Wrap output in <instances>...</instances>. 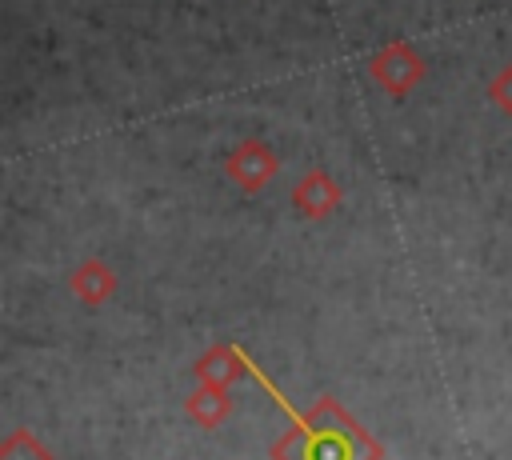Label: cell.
I'll return each mask as SVG.
<instances>
[{
    "mask_svg": "<svg viewBox=\"0 0 512 460\" xmlns=\"http://www.w3.org/2000/svg\"><path fill=\"white\" fill-rule=\"evenodd\" d=\"M420 76H424L420 56H416L408 44H400V40L372 56V80H376V84H384L392 96H404Z\"/></svg>",
    "mask_w": 512,
    "mask_h": 460,
    "instance_id": "obj_1",
    "label": "cell"
},
{
    "mask_svg": "<svg viewBox=\"0 0 512 460\" xmlns=\"http://www.w3.org/2000/svg\"><path fill=\"white\" fill-rule=\"evenodd\" d=\"M336 200H340V192H336V184H332L324 172H308V176L300 180V188H296V204H300L304 212H312V216H324Z\"/></svg>",
    "mask_w": 512,
    "mask_h": 460,
    "instance_id": "obj_3",
    "label": "cell"
},
{
    "mask_svg": "<svg viewBox=\"0 0 512 460\" xmlns=\"http://www.w3.org/2000/svg\"><path fill=\"white\" fill-rule=\"evenodd\" d=\"M228 172H232L248 192H256V188H264V184L272 180V172H276V156H272L268 144H260V140H244V144L228 156Z\"/></svg>",
    "mask_w": 512,
    "mask_h": 460,
    "instance_id": "obj_2",
    "label": "cell"
},
{
    "mask_svg": "<svg viewBox=\"0 0 512 460\" xmlns=\"http://www.w3.org/2000/svg\"><path fill=\"white\" fill-rule=\"evenodd\" d=\"M488 92H492V100L512 116V64L496 72V80H492V88H488Z\"/></svg>",
    "mask_w": 512,
    "mask_h": 460,
    "instance_id": "obj_4",
    "label": "cell"
}]
</instances>
